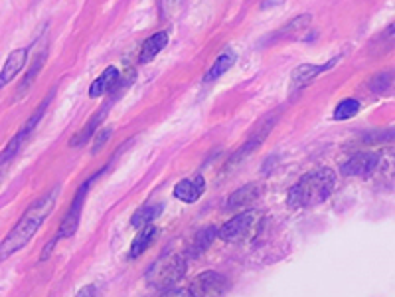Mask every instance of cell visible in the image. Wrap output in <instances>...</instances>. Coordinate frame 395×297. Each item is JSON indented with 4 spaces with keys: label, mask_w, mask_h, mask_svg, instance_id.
<instances>
[{
    "label": "cell",
    "mask_w": 395,
    "mask_h": 297,
    "mask_svg": "<svg viewBox=\"0 0 395 297\" xmlns=\"http://www.w3.org/2000/svg\"><path fill=\"white\" fill-rule=\"evenodd\" d=\"M56 194H58V191L44 194L42 198H38V201L34 202L30 208L24 213L20 222L12 228L11 232H8V236H6V238L2 240V244H0V262H2V260H8L12 254H16L18 250H22V248L34 238V234L40 230L44 220H46V218L50 216V213L53 210V206H56Z\"/></svg>",
    "instance_id": "obj_1"
},
{
    "label": "cell",
    "mask_w": 395,
    "mask_h": 297,
    "mask_svg": "<svg viewBox=\"0 0 395 297\" xmlns=\"http://www.w3.org/2000/svg\"><path fill=\"white\" fill-rule=\"evenodd\" d=\"M334 189H336L334 170L328 167H320V169L306 172L304 177L299 179L297 184H292L287 202L292 210L312 208V206H318L328 201L332 196Z\"/></svg>",
    "instance_id": "obj_2"
},
{
    "label": "cell",
    "mask_w": 395,
    "mask_h": 297,
    "mask_svg": "<svg viewBox=\"0 0 395 297\" xmlns=\"http://www.w3.org/2000/svg\"><path fill=\"white\" fill-rule=\"evenodd\" d=\"M186 276V262L182 255H164L158 262L150 265V270L146 272V282L155 289H172L182 277Z\"/></svg>",
    "instance_id": "obj_3"
},
{
    "label": "cell",
    "mask_w": 395,
    "mask_h": 297,
    "mask_svg": "<svg viewBox=\"0 0 395 297\" xmlns=\"http://www.w3.org/2000/svg\"><path fill=\"white\" fill-rule=\"evenodd\" d=\"M257 218H259V214L255 213V210H243V213L235 214L231 220L224 224L221 228H219V238L221 240H226V242H240V240H245L251 232H253V228H255V224H257Z\"/></svg>",
    "instance_id": "obj_4"
},
{
    "label": "cell",
    "mask_w": 395,
    "mask_h": 297,
    "mask_svg": "<svg viewBox=\"0 0 395 297\" xmlns=\"http://www.w3.org/2000/svg\"><path fill=\"white\" fill-rule=\"evenodd\" d=\"M228 289V277L221 276L219 272H204L192 282L190 293L194 297H224Z\"/></svg>",
    "instance_id": "obj_5"
},
{
    "label": "cell",
    "mask_w": 395,
    "mask_h": 297,
    "mask_svg": "<svg viewBox=\"0 0 395 297\" xmlns=\"http://www.w3.org/2000/svg\"><path fill=\"white\" fill-rule=\"evenodd\" d=\"M380 155L372 153V151H362V153H356L350 159L344 163L340 170H342L344 177H370L377 167H380Z\"/></svg>",
    "instance_id": "obj_6"
},
{
    "label": "cell",
    "mask_w": 395,
    "mask_h": 297,
    "mask_svg": "<svg viewBox=\"0 0 395 297\" xmlns=\"http://www.w3.org/2000/svg\"><path fill=\"white\" fill-rule=\"evenodd\" d=\"M91 182L93 179H89V181L85 182L79 187V191L75 194V198L72 202V208H70V213L65 214V218L62 220V226H60V232H58V240L60 238H70L75 234L77 230V226H79V216H82V210H84V202H85V196H87V191H89V187H91Z\"/></svg>",
    "instance_id": "obj_7"
},
{
    "label": "cell",
    "mask_w": 395,
    "mask_h": 297,
    "mask_svg": "<svg viewBox=\"0 0 395 297\" xmlns=\"http://www.w3.org/2000/svg\"><path fill=\"white\" fill-rule=\"evenodd\" d=\"M261 194H263V184L247 182L241 189L229 194L226 206H228V210H245V208H250V206H253L255 202L259 201Z\"/></svg>",
    "instance_id": "obj_8"
},
{
    "label": "cell",
    "mask_w": 395,
    "mask_h": 297,
    "mask_svg": "<svg viewBox=\"0 0 395 297\" xmlns=\"http://www.w3.org/2000/svg\"><path fill=\"white\" fill-rule=\"evenodd\" d=\"M338 62V58H334L330 62H326V64L318 65V64H304V65H299L291 75V94L294 91H299L302 87H306V85L311 84L314 77H318L320 74H324L326 70H330L332 65H336Z\"/></svg>",
    "instance_id": "obj_9"
},
{
    "label": "cell",
    "mask_w": 395,
    "mask_h": 297,
    "mask_svg": "<svg viewBox=\"0 0 395 297\" xmlns=\"http://www.w3.org/2000/svg\"><path fill=\"white\" fill-rule=\"evenodd\" d=\"M206 191V181H204V177H190V179H184V181H180L174 187V196H176L178 201L186 202V204H192V202H196L202 194Z\"/></svg>",
    "instance_id": "obj_10"
},
{
    "label": "cell",
    "mask_w": 395,
    "mask_h": 297,
    "mask_svg": "<svg viewBox=\"0 0 395 297\" xmlns=\"http://www.w3.org/2000/svg\"><path fill=\"white\" fill-rule=\"evenodd\" d=\"M26 60H28V50H26V48L14 50V52L6 58V62H4L2 70H0V89L6 84H11L12 80L20 74L22 70H24V65H26Z\"/></svg>",
    "instance_id": "obj_11"
},
{
    "label": "cell",
    "mask_w": 395,
    "mask_h": 297,
    "mask_svg": "<svg viewBox=\"0 0 395 297\" xmlns=\"http://www.w3.org/2000/svg\"><path fill=\"white\" fill-rule=\"evenodd\" d=\"M117 82H119V70H117L115 65H109L103 74L99 75L93 84H91V87H89V97H93L95 99V97L105 96L107 91L115 89Z\"/></svg>",
    "instance_id": "obj_12"
},
{
    "label": "cell",
    "mask_w": 395,
    "mask_h": 297,
    "mask_svg": "<svg viewBox=\"0 0 395 297\" xmlns=\"http://www.w3.org/2000/svg\"><path fill=\"white\" fill-rule=\"evenodd\" d=\"M156 234H158V230H156V226H153V224H148L145 228H141L138 234L135 236V240H133V244H131L129 258L135 260V258H138L141 254H145L146 250L150 248V244L155 242Z\"/></svg>",
    "instance_id": "obj_13"
},
{
    "label": "cell",
    "mask_w": 395,
    "mask_h": 297,
    "mask_svg": "<svg viewBox=\"0 0 395 297\" xmlns=\"http://www.w3.org/2000/svg\"><path fill=\"white\" fill-rule=\"evenodd\" d=\"M168 44V34L167 32H156L153 34L145 44H143V50H141V64H148L153 62L158 53L167 48Z\"/></svg>",
    "instance_id": "obj_14"
},
{
    "label": "cell",
    "mask_w": 395,
    "mask_h": 297,
    "mask_svg": "<svg viewBox=\"0 0 395 297\" xmlns=\"http://www.w3.org/2000/svg\"><path fill=\"white\" fill-rule=\"evenodd\" d=\"M107 111H109V106H105L101 111H97L91 119H89V123L85 125L75 137L72 139V147H79V145H85L89 139L93 137L95 133L99 131V125L103 123V119H105V115H107Z\"/></svg>",
    "instance_id": "obj_15"
},
{
    "label": "cell",
    "mask_w": 395,
    "mask_h": 297,
    "mask_svg": "<svg viewBox=\"0 0 395 297\" xmlns=\"http://www.w3.org/2000/svg\"><path fill=\"white\" fill-rule=\"evenodd\" d=\"M370 89L375 96H394L395 94V72L387 70L372 77L370 82Z\"/></svg>",
    "instance_id": "obj_16"
},
{
    "label": "cell",
    "mask_w": 395,
    "mask_h": 297,
    "mask_svg": "<svg viewBox=\"0 0 395 297\" xmlns=\"http://www.w3.org/2000/svg\"><path fill=\"white\" fill-rule=\"evenodd\" d=\"M235 64V53L231 50H226V52L219 56L218 60L214 62V65L208 70V74L204 75V82H216L218 77L226 74L228 70H231V65Z\"/></svg>",
    "instance_id": "obj_17"
},
{
    "label": "cell",
    "mask_w": 395,
    "mask_h": 297,
    "mask_svg": "<svg viewBox=\"0 0 395 297\" xmlns=\"http://www.w3.org/2000/svg\"><path fill=\"white\" fill-rule=\"evenodd\" d=\"M214 238H216V228H214V226H206V228H202V230L194 236V242H192V246H190L188 254L200 255L202 252H204V250H208Z\"/></svg>",
    "instance_id": "obj_18"
},
{
    "label": "cell",
    "mask_w": 395,
    "mask_h": 297,
    "mask_svg": "<svg viewBox=\"0 0 395 297\" xmlns=\"http://www.w3.org/2000/svg\"><path fill=\"white\" fill-rule=\"evenodd\" d=\"M160 210H162V206L160 204H146V206H143V208H138L135 213V216L131 218V224L135 226V228H145V226H148V224H153V220H155L156 216L160 214Z\"/></svg>",
    "instance_id": "obj_19"
},
{
    "label": "cell",
    "mask_w": 395,
    "mask_h": 297,
    "mask_svg": "<svg viewBox=\"0 0 395 297\" xmlns=\"http://www.w3.org/2000/svg\"><path fill=\"white\" fill-rule=\"evenodd\" d=\"M358 111H360V101L354 99V97H346V99H342V101L336 106L332 119L334 121H346V119H352Z\"/></svg>",
    "instance_id": "obj_20"
},
{
    "label": "cell",
    "mask_w": 395,
    "mask_h": 297,
    "mask_svg": "<svg viewBox=\"0 0 395 297\" xmlns=\"http://www.w3.org/2000/svg\"><path fill=\"white\" fill-rule=\"evenodd\" d=\"M365 145H382V143H391L395 141V127L391 129H380V131H372V133H365L362 137Z\"/></svg>",
    "instance_id": "obj_21"
},
{
    "label": "cell",
    "mask_w": 395,
    "mask_h": 297,
    "mask_svg": "<svg viewBox=\"0 0 395 297\" xmlns=\"http://www.w3.org/2000/svg\"><path fill=\"white\" fill-rule=\"evenodd\" d=\"M309 24H311V14H301V16H297L294 20L289 22L287 26H283L281 30L277 32V36H292V34L304 30Z\"/></svg>",
    "instance_id": "obj_22"
},
{
    "label": "cell",
    "mask_w": 395,
    "mask_h": 297,
    "mask_svg": "<svg viewBox=\"0 0 395 297\" xmlns=\"http://www.w3.org/2000/svg\"><path fill=\"white\" fill-rule=\"evenodd\" d=\"M44 58H46V53H42L40 56V60L36 62V64L32 65V72L28 75H26V80H24V84H22V89H26V87H30V82L38 75V72H40V68H42V64H44Z\"/></svg>",
    "instance_id": "obj_23"
},
{
    "label": "cell",
    "mask_w": 395,
    "mask_h": 297,
    "mask_svg": "<svg viewBox=\"0 0 395 297\" xmlns=\"http://www.w3.org/2000/svg\"><path fill=\"white\" fill-rule=\"evenodd\" d=\"M97 133H99V135H97V139H95L93 153H97V151L105 145V141L111 137V129H103V131H97Z\"/></svg>",
    "instance_id": "obj_24"
},
{
    "label": "cell",
    "mask_w": 395,
    "mask_h": 297,
    "mask_svg": "<svg viewBox=\"0 0 395 297\" xmlns=\"http://www.w3.org/2000/svg\"><path fill=\"white\" fill-rule=\"evenodd\" d=\"M160 297H194L192 293H190V289H167L164 293Z\"/></svg>",
    "instance_id": "obj_25"
},
{
    "label": "cell",
    "mask_w": 395,
    "mask_h": 297,
    "mask_svg": "<svg viewBox=\"0 0 395 297\" xmlns=\"http://www.w3.org/2000/svg\"><path fill=\"white\" fill-rule=\"evenodd\" d=\"M93 293H95V287L87 286V287H84V289H79L77 297H93Z\"/></svg>",
    "instance_id": "obj_26"
},
{
    "label": "cell",
    "mask_w": 395,
    "mask_h": 297,
    "mask_svg": "<svg viewBox=\"0 0 395 297\" xmlns=\"http://www.w3.org/2000/svg\"><path fill=\"white\" fill-rule=\"evenodd\" d=\"M180 2H182V0H162V4H164V11H168V8H176Z\"/></svg>",
    "instance_id": "obj_27"
}]
</instances>
